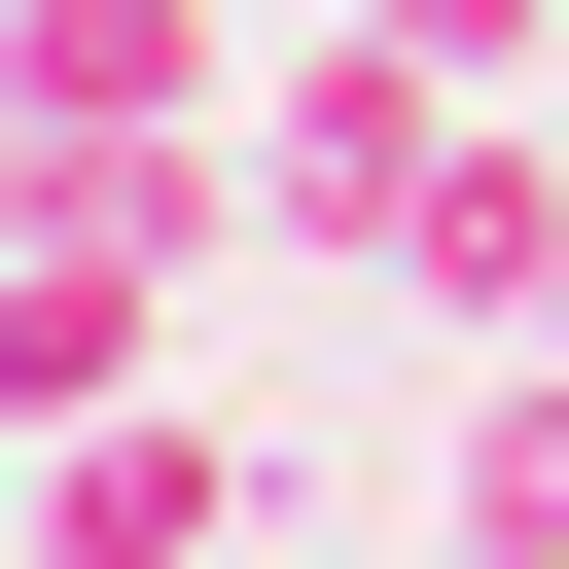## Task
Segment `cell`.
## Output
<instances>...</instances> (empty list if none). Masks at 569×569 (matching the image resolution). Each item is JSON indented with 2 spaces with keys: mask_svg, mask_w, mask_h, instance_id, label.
Segmentation results:
<instances>
[{
  "mask_svg": "<svg viewBox=\"0 0 569 569\" xmlns=\"http://www.w3.org/2000/svg\"><path fill=\"white\" fill-rule=\"evenodd\" d=\"M427 142H462V107H427V71H391V36L320 0V36L249 71V213H284V284H391V213H427Z\"/></svg>",
  "mask_w": 569,
  "mask_h": 569,
  "instance_id": "6da1fadb",
  "label": "cell"
},
{
  "mask_svg": "<svg viewBox=\"0 0 569 569\" xmlns=\"http://www.w3.org/2000/svg\"><path fill=\"white\" fill-rule=\"evenodd\" d=\"M391 320H427V356H533V320H569V142H533V107H462V142H427Z\"/></svg>",
  "mask_w": 569,
  "mask_h": 569,
  "instance_id": "7a4b0ae2",
  "label": "cell"
},
{
  "mask_svg": "<svg viewBox=\"0 0 569 569\" xmlns=\"http://www.w3.org/2000/svg\"><path fill=\"white\" fill-rule=\"evenodd\" d=\"M36 533L71 569H249V427L213 391H107V427H36Z\"/></svg>",
  "mask_w": 569,
  "mask_h": 569,
  "instance_id": "3957f363",
  "label": "cell"
},
{
  "mask_svg": "<svg viewBox=\"0 0 569 569\" xmlns=\"http://www.w3.org/2000/svg\"><path fill=\"white\" fill-rule=\"evenodd\" d=\"M0 71H36V107H213L249 0H0Z\"/></svg>",
  "mask_w": 569,
  "mask_h": 569,
  "instance_id": "277c9868",
  "label": "cell"
},
{
  "mask_svg": "<svg viewBox=\"0 0 569 569\" xmlns=\"http://www.w3.org/2000/svg\"><path fill=\"white\" fill-rule=\"evenodd\" d=\"M356 36H391L427 107H533V71H569V0H356Z\"/></svg>",
  "mask_w": 569,
  "mask_h": 569,
  "instance_id": "5b68a950",
  "label": "cell"
},
{
  "mask_svg": "<svg viewBox=\"0 0 569 569\" xmlns=\"http://www.w3.org/2000/svg\"><path fill=\"white\" fill-rule=\"evenodd\" d=\"M462 498H498V533H569V356H498V391H462Z\"/></svg>",
  "mask_w": 569,
  "mask_h": 569,
  "instance_id": "8992f818",
  "label": "cell"
},
{
  "mask_svg": "<svg viewBox=\"0 0 569 569\" xmlns=\"http://www.w3.org/2000/svg\"><path fill=\"white\" fill-rule=\"evenodd\" d=\"M36 178H71V107H36V71H0V249H36Z\"/></svg>",
  "mask_w": 569,
  "mask_h": 569,
  "instance_id": "52a82bcc",
  "label": "cell"
},
{
  "mask_svg": "<svg viewBox=\"0 0 569 569\" xmlns=\"http://www.w3.org/2000/svg\"><path fill=\"white\" fill-rule=\"evenodd\" d=\"M427 569H569V533H498V498H427Z\"/></svg>",
  "mask_w": 569,
  "mask_h": 569,
  "instance_id": "ba28073f",
  "label": "cell"
},
{
  "mask_svg": "<svg viewBox=\"0 0 569 569\" xmlns=\"http://www.w3.org/2000/svg\"><path fill=\"white\" fill-rule=\"evenodd\" d=\"M0 569H71V533H36V498H0Z\"/></svg>",
  "mask_w": 569,
  "mask_h": 569,
  "instance_id": "9c48e42d",
  "label": "cell"
}]
</instances>
